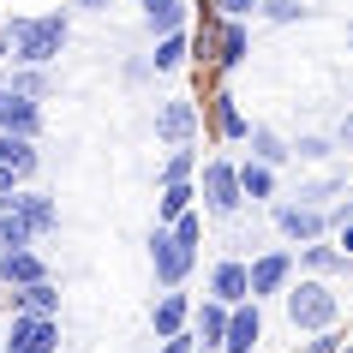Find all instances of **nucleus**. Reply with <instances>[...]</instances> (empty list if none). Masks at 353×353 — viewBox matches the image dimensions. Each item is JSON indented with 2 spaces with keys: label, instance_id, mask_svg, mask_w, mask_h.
Here are the masks:
<instances>
[{
  "label": "nucleus",
  "instance_id": "0eeeda50",
  "mask_svg": "<svg viewBox=\"0 0 353 353\" xmlns=\"http://www.w3.org/2000/svg\"><path fill=\"white\" fill-rule=\"evenodd\" d=\"M0 353H60V317H6V335H0Z\"/></svg>",
  "mask_w": 353,
  "mask_h": 353
},
{
  "label": "nucleus",
  "instance_id": "6e6552de",
  "mask_svg": "<svg viewBox=\"0 0 353 353\" xmlns=\"http://www.w3.org/2000/svg\"><path fill=\"white\" fill-rule=\"evenodd\" d=\"M198 126H204L198 96H168V102H156V138H162L168 150H174V144H192Z\"/></svg>",
  "mask_w": 353,
  "mask_h": 353
},
{
  "label": "nucleus",
  "instance_id": "58836bf2",
  "mask_svg": "<svg viewBox=\"0 0 353 353\" xmlns=\"http://www.w3.org/2000/svg\"><path fill=\"white\" fill-rule=\"evenodd\" d=\"M198 353H204V347H198Z\"/></svg>",
  "mask_w": 353,
  "mask_h": 353
},
{
  "label": "nucleus",
  "instance_id": "39448f33",
  "mask_svg": "<svg viewBox=\"0 0 353 353\" xmlns=\"http://www.w3.org/2000/svg\"><path fill=\"white\" fill-rule=\"evenodd\" d=\"M245 281H252V299H281L288 281H294V245H270L258 258H245Z\"/></svg>",
  "mask_w": 353,
  "mask_h": 353
},
{
  "label": "nucleus",
  "instance_id": "aec40b11",
  "mask_svg": "<svg viewBox=\"0 0 353 353\" xmlns=\"http://www.w3.org/2000/svg\"><path fill=\"white\" fill-rule=\"evenodd\" d=\"M198 168H204L198 150H192V144H174V150L162 156V168H156V186H192V180H198Z\"/></svg>",
  "mask_w": 353,
  "mask_h": 353
},
{
  "label": "nucleus",
  "instance_id": "cd10ccee",
  "mask_svg": "<svg viewBox=\"0 0 353 353\" xmlns=\"http://www.w3.org/2000/svg\"><path fill=\"white\" fill-rule=\"evenodd\" d=\"M258 12H263L270 24H299L312 6H299V0H258Z\"/></svg>",
  "mask_w": 353,
  "mask_h": 353
},
{
  "label": "nucleus",
  "instance_id": "dca6fc26",
  "mask_svg": "<svg viewBox=\"0 0 353 353\" xmlns=\"http://www.w3.org/2000/svg\"><path fill=\"white\" fill-rule=\"evenodd\" d=\"M54 270H48V258L42 252H0V288L12 294V288H37V281H48Z\"/></svg>",
  "mask_w": 353,
  "mask_h": 353
},
{
  "label": "nucleus",
  "instance_id": "bb28decb",
  "mask_svg": "<svg viewBox=\"0 0 353 353\" xmlns=\"http://www.w3.org/2000/svg\"><path fill=\"white\" fill-rule=\"evenodd\" d=\"M288 150H294V162H330L335 156V138H317V132H305V138H288Z\"/></svg>",
  "mask_w": 353,
  "mask_h": 353
},
{
  "label": "nucleus",
  "instance_id": "a878e982",
  "mask_svg": "<svg viewBox=\"0 0 353 353\" xmlns=\"http://www.w3.org/2000/svg\"><path fill=\"white\" fill-rule=\"evenodd\" d=\"M240 198L245 204H270V198H276V168H263V162L245 156L240 162Z\"/></svg>",
  "mask_w": 353,
  "mask_h": 353
},
{
  "label": "nucleus",
  "instance_id": "6ab92c4d",
  "mask_svg": "<svg viewBox=\"0 0 353 353\" xmlns=\"http://www.w3.org/2000/svg\"><path fill=\"white\" fill-rule=\"evenodd\" d=\"M6 305H12V312H24V317H60V288H54V276L37 281V288H12V294H6Z\"/></svg>",
  "mask_w": 353,
  "mask_h": 353
},
{
  "label": "nucleus",
  "instance_id": "a211bd4d",
  "mask_svg": "<svg viewBox=\"0 0 353 353\" xmlns=\"http://www.w3.org/2000/svg\"><path fill=\"white\" fill-rule=\"evenodd\" d=\"M144 6V30L150 37H174V30H186L192 19V0H138Z\"/></svg>",
  "mask_w": 353,
  "mask_h": 353
},
{
  "label": "nucleus",
  "instance_id": "9d476101",
  "mask_svg": "<svg viewBox=\"0 0 353 353\" xmlns=\"http://www.w3.org/2000/svg\"><path fill=\"white\" fill-rule=\"evenodd\" d=\"M0 204L12 210V216H19V222L30 228V234H37V240H48V234H60V204L48 198V192H37V186H19L12 198H0Z\"/></svg>",
  "mask_w": 353,
  "mask_h": 353
},
{
  "label": "nucleus",
  "instance_id": "f03ea898",
  "mask_svg": "<svg viewBox=\"0 0 353 353\" xmlns=\"http://www.w3.org/2000/svg\"><path fill=\"white\" fill-rule=\"evenodd\" d=\"M281 312H288V330H294V335L341 330V294H335V281L294 276V281H288V294H281Z\"/></svg>",
  "mask_w": 353,
  "mask_h": 353
},
{
  "label": "nucleus",
  "instance_id": "72a5a7b5",
  "mask_svg": "<svg viewBox=\"0 0 353 353\" xmlns=\"http://www.w3.org/2000/svg\"><path fill=\"white\" fill-rule=\"evenodd\" d=\"M72 6H78V12H108L114 0H72Z\"/></svg>",
  "mask_w": 353,
  "mask_h": 353
},
{
  "label": "nucleus",
  "instance_id": "b1692460",
  "mask_svg": "<svg viewBox=\"0 0 353 353\" xmlns=\"http://www.w3.org/2000/svg\"><path fill=\"white\" fill-rule=\"evenodd\" d=\"M252 162H263V168H288L294 162V150H288V138H281L276 126H252Z\"/></svg>",
  "mask_w": 353,
  "mask_h": 353
},
{
  "label": "nucleus",
  "instance_id": "423d86ee",
  "mask_svg": "<svg viewBox=\"0 0 353 353\" xmlns=\"http://www.w3.org/2000/svg\"><path fill=\"white\" fill-rule=\"evenodd\" d=\"M198 108H204V126H210L216 144H245V138H252V120H245V108H240V96H234V90L216 84Z\"/></svg>",
  "mask_w": 353,
  "mask_h": 353
},
{
  "label": "nucleus",
  "instance_id": "f3484780",
  "mask_svg": "<svg viewBox=\"0 0 353 353\" xmlns=\"http://www.w3.org/2000/svg\"><path fill=\"white\" fill-rule=\"evenodd\" d=\"M192 335L204 353H222V335H228V305L222 299H198L192 305Z\"/></svg>",
  "mask_w": 353,
  "mask_h": 353
},
{
  "label": "nucleus",
  "instance_id": "7ed1b4c3",
  "mask_svg": "<svg viewBox=\"0 0 353 353\" xmlns=\"http://www.w3.org/2000/svg\"><path fill=\"white\" fill-rule=\"evenodd\" d=\"M198 210H204L210 222H234L245 210V198H240V162L234 156H204V168H198Z\"/></svg>",
  "mask_w": 353,
  "mask_h": 353
},
{
  "label": "nucleus",
  "instance_id": "4468645a",
  "mask_svg": "<svg viewBox=\"0 0 353 353\" xmlns=\"http://www.w3.org/2000/svg\"><path fill=\"white\" fill-rule=\"evenodd\" d=\"M263 341V305L258 299H245L228 312V335H222V353H258Z\"/></svg>",
  "mask_w": 353,
  "mask_h": 353
},
{
  "label": "nucleus",
  "instance_id": "2f4dec72",
  "mask_svg": "<svg viewBox=\"0 0 353 353\" xmlns=\"http://www.w3.org/2000/svg\"><path fill=\"white\" fill-rule=\"evenodd\" d=\"M156 353H198V335L180 330V335H168V341H156Z\"/></svg>",
  "mask_w": 353,
  "mask_h": 353
},
{
  "label": "nucleus",
  "instance_id": "f8f14e48",
  "mask_svg": "<svg viewBox=\"0 0 353 353\" xmlns=\"http://www.w3.org/2000/svg\"><path fill=\"white\" fill-rule=\"evenodd\" d=\"M192 305H198V299H192L186 288H162V294H156V305H150V330H156V341L192 330Z\"/></svg>",
  "mask_w": 353,
  "mask_h": 353
},
{
  "label": "nucleus",
  "instance_id": "c9c22d12",
  "mask_svg": "<svg viewBox=\"0 0 353 353\" xmlns=\"http://www.w3.org/2000/svg\"><path fill=\"white\" fill-rule=\"evenodd\" d=\"M347 60H353V24H347Z\"/></svg>",
  "mask_w": 353,
  "mask_h": 353
},
{
  "label": "nucleus",
  "instance_id": "473e14b6",
  "mask_svg": "<svg viewBox=\"0 0 353 353\" xmlns=\"http://www.w3.org/2000/svg\"><path fill=\"white\" fill-rule=\"evenodd\" d=\"M335 144H347V150H353V114H341V126H335Z\"/></svg>",
  "mask_w": 353,
  "mask_h": 353
},
{
  "label": "nucleus",
  "instance_id": "ddd939ff",
  "mask_svg": "<svg viewBox=\"0 0 353 353\" xmlns=\"http://www.w3.org/2000/svg\"><path fill=\"white\" fill-rule=\"evenodd\" d=\"M0 132L6 138H42V102H30V96L0 84Z\"/></svg>",
  "mask_w": 353,
  "mask_h": 353
},
{
  "label": "nucleus",
  "instance_id": "9b49d317",
  "mask_svg": "<svg viewBox=\"0 0 353 353\" xmlns=\"http://www.w3.org/2000/svg\"><path fill=\"white\" fill-rule=\"evenodd\" d=\"M204 299H222L228 312L252 299V281H245V258H216L210 263V281H204Z\"/></svg>",
  "mask_w": 353,
  "mask_h": 353
},
{
  "label": "nucleus",
  "instance_id": "c756f323",
  "mask_svg": "<svg viewBox=\"0 0 353 353\" xmlns=\"http://www.w3.org/2000/svg\"><path fill=\"white\" fill-rule=\"evenodd\" d=\"M341 341H347V330H317V335H305V341H299V353H335Z\"/></svg>",
  "mask_w": 353,
  "mask_h": 353
},
{
  "label": "nucleus",
  "instance_id": "c85d7f7f",
  "mask_svg": "<svg viewBox=\"0 0 353 353\" xmlns=\"http://www.w3.org/2000/svg\"><path fill=\"white\" fill-rule=\"evenodd\" d=\"M204 210H186V216H180V222H174V240L180 245H192V252H198V245H204Z\"/></svg>",
  "mask_w": 353,
  "mask_h": 353
},
{
  "label": "nucleus",
  "instance_id": "e433bc0d",
  "mask_svg": "<svg viewBox=\"0 0 353 353\" xmlns=\"http://www.w3.org/2000/svg\"><path fill=\"white\" fill-rule=\"evenodd\" d=\"M335 353H353V341H341V347H335Z\"/></svg>",
  "mask_w": 353,
  "mask_h": 353
},
{
  "label": "nucleus",
  "instance_id": "4be33fe9",
  "mask_svg": "<svg viewBox=\"0 0 353 353\" xmlns=\"http://www.w3.org/2000/svg\"><path fill=\"white\" fill-rule=\"evenodd\" d=\"M330 198H347V168H330L323 180H305L294 192V204H305V210H330Z\"/></svg>",
  "mask_w": 353,
  "mask_h": 353
},
{
  "label": "nucleus",
  "instance_id": "1a4fd4ad",
  "mask_svg": "<svg viewBox=\"0 0 353 353\" xmlns=\"http://www.w3.org/2000/svg\"><path fill=\"white\" fill-rule=\"evenodd\" d=\"M270 216H276V234L294 245V252H299V245H312V240H330V210H305V204L288 198V204H276Z\"/></svg>",
  "mask_w": 353,
  "mask_h": 353
},
{
  "label": "nucleus",
  "instance_id": "7c9ffc66",
  "mask_svg": "<svg viewBox=\"0 0 353 353\" xmlns=\"http://www.w3.org/2000/svg\"><path fill=\"white\" fill-rule=\"evenodd\" d=\"M204 6H210V12H216V19H252V12H258V0H204Z\"/></svg>",
  "mask_w": 353,
  "mask_h": 353
},
{
  "label": "nucleus",
  "instance_id": "2eb2a0df",
  "mask_svg": "<svg viewBox=\"0 0 353 353\" xmlns=\"http://www.w3.org/2000/svg\"><path fill=\"white\" fill-rule=\"evenodd\" d=\"M294 276L335 281V276H347V258H341L330 240H312V245H299V252H294Z\"/></svg>",
  "mask_w": 353,
  "mask_h": 353
},
{
  "label": "nucleus",
  "instance_id": "5701e85b",
  "mask_svg": "<svg viewBox=\"0 0 353 353\" xmlns=\"http://www.w3.org/2000/svg\"><path fill=\"white\" fill-rule=\"evenodd\" d=\"M0 84L19 90V96H30V102H48V96H54V72H48V66H6Z\"/></svg>",
  "mask_w": 353,
  "mask_h": 353
},
{
  "label": "nucleus",
  "instance_id": "4c0bfd02",
  "mask_svg": "<svg viewBox=\"0 0 353 353\" xmlns=\"http://www.w3.org/2000/svg\"><path fill=\"white\" fill-rule=\"evenodd\" d=\"M347 198H353V168H347Z\"/></svg>",
  "mask_w": 353,
  "mask_h": 353
},
{
  "label": "nucleus",
  "instance_id": "20e7f679",
  "mask_svg": "<svg viewBox=\"0 0 353 353\" xmlns=\"http://www.w3.org/2000/svg\"><path fill=\"white\" fill-rule=\"evenodd\" d=\"M198 270V252L174 240V228H150V276L156 288H186Z\"/></svg>",
  "mask_w": 353,
  "mask_h": 353
},
{
  "label": "nucleus",
  "instance_id": "f257e3e1",
  "mask_svg": "<svg viewBox=\"0 0 353 353\" xmlns=\"http://www.w3.org/2000/svg\"><path fill=\"white\" fill-rule=\"evenodd\" d=\"M0 37L12 48V66H54L72 42V19L66 12H19L0 24Z\"/></svg>",
  "mask_w": 353,
  "mask_h": 353
},
{
  "label": "nucleus",
  "instance_id": "412c9836",
  "mask_svg": "<svg viewBox=\"0 0 353 353\" xmlns=\"http://www.w3.org/2000/svg\"><path fill=\"white\" fill-rule=\"evenodd\" d=\"M150 72L162 78V72H180V66H192V37L186 30H174V37H156V48H150Z\"/></svg>",
  "mask_w": 353,
  "mask_h": 353
},
{
  "label": "nucleus",
  "instance_id": "393cba45",
  "mask_svg": "<svg viewBox=\"0 0 353 353\" xmlns=\"http://www.w3.org/2000/svg\"><path fill=\"white\" fill-rule=\"evenodd\" d=\"M186 210H198V186H156V228H174Z\"/></svg>",
  "mask_w": 353,
  "mask_h": 353
},
{
  "label": "nucleus",
  "instance_id": "f704fd0d",
  "mask_svg": "<svg viewBox=\"0 0 353 353\" xmlns=\"http://www.w3.org/2000/svg\"><path fill=\"white\" fill-rule=\"evenodd\" d=\"M6 60H12V48H6V37H0V78H6Z\"/></svg>",
  "mask_w": 353,
  "mask_h": 353
}]
</instances>
